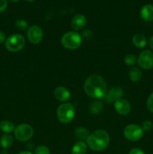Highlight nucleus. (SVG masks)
<instances>
[{"label":"nucleus","instance_id":"obj_1","mask_svg":"<svg viewBox=\"0 0 153 154\" xmlns=\"http://www.w3.org/2000/svg\"><path fill=\"white\" fill-rule=\"evenodd\" d=\"M84 90L90 97L100 99L105 96L106 93V84L101 76L92 75L85 81Z\"/></svg>","mask_w":153,"mask_h":154},{"label":"nucleus","instance_id":"obj_2","mask_svg":"<svg viewBox=\"0 0 153 154\" xmlns=\"http://www.w3.org/2000/svg\"><path fill=\"white\" fill-rule=\"evenodd\" d=\"M110 143V136L104 129H98L89 135L87 138L88 147L95 151H101L106 149Z\"/></svg>","mask_w":153,"mask_h":154},{"label":"nucleus","instance_id":"obj_3","mask_svg":"<svg viewBox=\"0 0 153 154\" xmlns=\"http://www.w3.org/2000/svg\"><path fill=\"white\" fill-rule=\"evenodd\" d=\"M82 43V37L76 32H68L63 35L62 45L69 50H74L79 48Z\"/></svg>","mask_w":153,"mask_h":154},{"label":"nucleus","instance_id":"obj_4","mask_svg":"<svg viewBox=\"0 0 153 154\" xmlns=\"http://www.w3.org/2000/svg\"><path fill=\"white\" fill-rule=\"evenodd\" d=\"M74 107L70 103H64L60 105L56 111L58 120L62 123H68L74 117Z\"/></svg>","mask_w":153,"mask_h":154},{"label":"nucleus","instance_id":"obj_5","mask_svg":"<svg viewBox=\"0 0 153 154\" xmlns=\"http://www.w3.org/2000/svg\"><path fill=\"white\" fill-rule=\"evenodd\" d=\"M25 45V38L20 34H14L9 36L5 41V48L10 52H17Z\"/></svg>","mask_w":153,"mask_h":154},{"label":"nucleus","instance_id":"obj_6","mask_svg":"<svg viewBox=\"0 0 153 154\" xmlns=\"http://www.w3.org/2000/svg\"><path fill=\"white\" fill-rule=\"evenodd\" d=\"M124 135L129 141H139L143 136V130H142V127L138 125H128L124 129Z\"/></svg>","mask_w":153,"mask_h":154},{"label":"nucleus","instance_id":"obj_7","mask_svg":"<svg viewBox=\"0 0 153 154\" xmlns=\"http://www.w3.org/2000/svg\"><path fill=\"white\" fill-rule=\"evenodd\" d=\"M14 132L16 139L20 141H26L30 139L34 134L33 128L30 125L26 123L16 126Z\"/></svg>","mask_w":153,"mask_h":154},{"label":"nucleus","instance_id":"obj_8","mask_svg":"<svg viewBox=\"0 0 153 154\" xmlns=\"http://www.w3.org/2000/svg\"><path fill=\"white\" fill-rule=\"evenodd\" d=\"M137 63L142 69H152L153 67V53L148 50L142 51L137 59Z\"/></svg>","mask_w":153,"mask_h":154},{"label":"nucleus","instance_id":"obj_9","mask_svg":"<svg viewBox=\"0 0 153 154\" xmlns=\"http://www.w3.org/2000/svg\"><path fill=\"white\" fill-rule=\"evenodd\" d=\"M27 38L31 43L38 45L40 43L43 39V32L38 26H32L27 32Z\"/></svg>","mask_w":153,"mask_h":154},{"label":"nucleus","instance_id":"obj_10","mask_svg":"<svg viewBox=\"0 0 153 154\" xmlns=\"http://www.w3.org/2000/svg\"><path fill=\"white\" fill-rule=\"evenodd\" d=\"M123 94H124V91L121 87H115L106 91V94H105V99L109 103H111V102H116L121 99Z\"/></svg>","mask_w":153,"mask_h":154},{"label":"nucleus","instance_id":"obj_11","mask_svg":"<svg viewBox=\"0 0 153 154\" xmlns=\"http://www.w3.org/2000/svg\"><path fill=\"white\" fill-rule=\"evenodd\" d=\"M114 106L117 113L121 115H127L130 111V105L125 99H120L116 101Z\"/></svg>","mask_w":153,"mask_h":154},{"label":"nucleus","instance_id":"obj_12","mask_svg":"<svg viewBox=\"0 0 153 154\" xmlns=\"http://www.w3.org/2000/svg\"><path fill=\"white\" fill-rule=\"evenodd\" d=\"M86 24V18L82 14H76L72 18L70 26L76 31L83 29Z\"/></svg>","mask_w":153,"mask_h":154},{"label":"nucleus","instance_id":"obj_13","mask_svg":"<svg viewBox=\"0 0 153 154\" xmlns=\"http://www.w3.org/2000/svg\"><path fill=\"white\" fill-rule=\"evenodd\" d=\"M141 18L143 20L149 22L153 20V5L151 4H147L142 6L140 12Z\"/></svg>","mask_w":153,"mask_h":154},{"label":"nucleus","instance_id":"obj_14","mask_svg":"<svg viewBox=\"0 0 153 154\" xmlns=\"http://www.w3.org/2000/svg\"><path fill=\"white\" fill-rule=\"evenodd\" d=\"M54 96L56 99L60 102H66L70 97V92L65 87H56L54 90Z\"/></svg>","mask_w":153,"mask_h":154},{"label":"nucleus","instance_id":"obj_15","mask_svg":"<svg viewBox=\"0 0 153 154\" xmlns=\"http://www.w3.org/2000/svg\"><path fill=\"white\" fill-rule=\"evenodd\" d=\"M132 42L135 47L138 48H142L146 45V38L142 34H136L134 35Z\"/></svg>","mask_w":153,"mask_h":154},{"label":"nucleus","instance_id":"obj_16","mask_svg":"<svg viewBox=\"0 0 153 154\" xmlns=\"http://www.w3.org/2000/svg\"><path fill=\"white\" fill-rule=\"evenodd\" d=\"M87 150V146L83 141H78L71 149V154H85Z\"/></svg>","mask_w":153,"mask_h":154},{"label":"nucleus","instance_id":"obj_17","mask_svg":"<svg viewBox=\"0 0 153 154\" xmlns=\"http://www.w3.org/2000/svg\"><path fill=\"white\" fill-rule=\"evenodd\" d=\"M14 143V138L9 134H5L3 135L0 138V144L4 149L9 148L12 146Z\"/></svg>","mask_w":153,"mask_h":154},{"label":"nucleus","instance_id":"obj_18","mask_svg":"<svg viewBox=\"0 0 153 154\" xmlns=\"http://www.w3.org/2000/svg\"><path fill=\"white\" fill-rule=\"evenodd\" d=\"M142 78V72L137 67H133L129 72V78L133 82H138Z\"/></svg>","mask_w":153,"mask_h":154},{"label":"nucleus","instance_id":"obj_19","mask_svg":"<svg viewBox=\"0 0 153 154\" xmlns=\"http://www.w3.org/2000/svg\"><path fill=\"white\" fill-rule=\"evenodd\" d=\"M0 129L5 133H10L14 131L15 127L13 123L8 120H2L0 122Z\"/></svg>","mask_w":153,"mask_h":154},{"label":"nucleus","instance_id":"obj_20","mask_svg":"<svg viewBox=\"0 0 153 154\" xmlns=\"http://www.w3.org/2000/svg\"><path fill=\"white\" fill-rule=\"evenodd\" d=\"M74 132L76 136L78 138H80V139H86V138H88V137L89 136V132L86 128L78 127L75 129Z\"/></svg>","mask_w":153,"mask_h":154},{"label":"nucleus","instance_id":"obj_21","mask_svg":"<svg viewBox=\"0 0 153 154\" xmlns=\"http://www.w3.org/2000/svg\"><path fill=\"white\" fill-rule=\"evenodd\" d=\"M104 105L100 102H94L90 106V111L92 114H98L103 110Z\"/></svg>","mask_w":153,"mask_h":154},{"label":"nucleus","instance_id":"obj_22","mask_svg":"<svg viewBox=\"0 0 153 154\" xmlns=\"http://www.w3.org/2000/svg\"><path fill=\"white\" fill-rule=\"evenodd\" d=\"M136 62V57L135 55L131 54H129L125 56L124 57V63L128 66H134Z\"/></svg>","mask_w":153,"mask_h":154},{"label":"nucleus","instance_id":"obj_23","mask_svg":"<svg viewBox=\"0 0 153 154\" xmlns=\"http://www.w3.org/2000/svg\"><path fill=\"white\" fill-rule=\"evenodd\" d=\"M15 26L20 30H24L26 29H27V27H28L27 22L22 19L16 20V22H15Z\"/></svg>","mask_w":153,"mask_h":154},{"label":"nucleus","instance_id":"obj_24","mask_svg":"<svg viewBox=\"0 0 153 154\" xmlns=\"http://www.w3.org/2000/svg\"><path fill=\"white\" fill-rule=\"evenodd\" d=\"M34 154H50V150L46 146H38L34 150Z\"/></svg>","mask_w":153,"mask_h":154},{"label":"nucleus","instance_id":"obj_25","mask_svg":"<svg viewBox=\"0 0 153 154\" xmlns=\"http://www.w3.org/2000/svg\"><path fill=\"white\" fill-rule=\"evenodd\" d=\"M153 127V123L150 120H145L142 123V129L143 131H150Z\"/></svg>","mask_w":153,"mask_h":154},{"label":"nucleus","instance_id":"obj_26","mask_svg":"<svg viewBox=\"0 0 153 154\" xmlns=\"http://www.w3.org/2000/svg\"><path fill=\"white\" fill-rule=\"evenodd\" d=\"M146 106L147 108L148 109V111H151L152 113H153V93H152L151 94L149 95L148 99H147Z\"/></svg>","mask_w":153,"mask_h":154},{"label":"nucleus","instance_id":"obj_27","mask_svg":"<svg viewBox=\"0 0 153 154\" xmlns=\"http://www.w3.org/2000/svg\"><path fill=\"white\" fill-rule=\"evenodd\" d=\"M92 32L90 29H86L82 32V37L86 39H90L92 37Z\"/></svg>","mask_w":153,"mask_h":154},{"label":"nucleus","instance_id":"obj_28","mask_svg":"<svg viewBox=\"0 0 153 154\" xmlns=\"http://www.w3.org/2000/svg\"><path fill=\"white\" fill-rule=\"evenodd\" d=\"M7 0H0V13L5 11V9L7 8Z\"/></svg>","mask_w":153,"mask_h":154},{"label":"nucleus","instance_id":"obj_29","mask_svg":"<svg viewBox=\"0 0 153 154\" xmlns=\"http://www.w3.org/2000/svg\"><path fill=\"white\" fill-rule=\"evenodd\" d=\"M128 154H145V153L139 148H134L129 152Z\"/></svg>","mask_w":153,"mask_h":154},{"label":"nucleus","instance_id":"obj_30","mask_svg":"<svg viewBox=\"0 0 153 154\" xmlns=\"http://www.w3.org/2000/svg\"><path fill=\"white\" fill-rule=\"evenodd\" d=\"M4 42H5V35L4 32L0 31V44L3 43Z\"/></svg>","mask_w":153,"mask_h":154},{"label":"nucleus","instance_id":"obj_31","mask_svg":"<svg viewBox=\"0 0 153 154\" xmlns=\"http://www.w3.org/2000/svg\"><path fill=\"white\" fill-rule=\"evenodd\" d=\"M148 45H149L150 48L152 50H153V36H152L149 38V41H148Z\"/></svg>","mask_w":153,"mask_h":154},{"label":"nucleus","instance_id":"obj_32","mask_svg":"<svg viewBox=\"0 0 153 154\" xmlns=\"http://www.w3.org/2000/svg\"><path fill=\"white\" fill-rule=\"evenodd\" d=\"M19 154H32V153L29 151H22V152H20Z\"/></svg>","mask_w":153,"mask_h":154},{"label":"nucleus","instance_id":"obj_33","mask_svg":"<svg viewBox=\"0 0 153 154\" xmlns=\"http://www.w3.org/2000/svg\"><path fill=\"white\" fill-rule=\"evenodd\" d=\"M9 1H10V2H16L20 1V0H9Z\"/></svg>","mask_w":153,"mask_h":154},{"label":"nucleus","instance_id":"obj_34","mask_svg":"<svg viewBox=\"0 0 153 154\" xmlns=\"http://www.w3.org/2000/svg\"><path fill=\"white\" fill-rule=\"evenodd\" d=\"M26 2H34V0H26Z\"/></svg>","mask_w":153,"mask_h":154}]
</instances>
